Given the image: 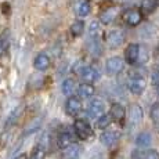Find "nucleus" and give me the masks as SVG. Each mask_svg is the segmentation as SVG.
I'll return each mask as SVG.
<instances>
[{"instance_id": "24", "label": "nucleus", "mask_w": 159, "mask_h": 159, "mask_svg": "<svg viewBox=\"0 0 159 159\" xmlns=\"http://www.w3.org/2000/svg\"><path fill=\"white\" fill-rule=\"evenodd\" d=\"M84 30V22L83 21H75V22L71 25V33L72 36H80Z\"/></svg>"}, {"instance_id": "23", "label": "nucleus", "mask_w": 159, "mask_h": 159, "mask_svg": "<svg viewBox=\"0 0 159 159\" xmlns=\"http://www.w3.org/2000/svg\"><path fill=\"white\" fill-rule=\"evenodd\" d=\"M111 116L109 115H101V116H98L97 118V122H96V127L97 129H101V130H104V129H107V127L111 125Z\"/></svg>"}, {"instance_id": "16", "label": "nucleus", "mask_w": 159, "mask_h": 159, "mask_svg": "<svg viewBox=\"0 0 159 159\" xmlns=\"http://www.w3.org/2000/svg\"><path fill=\"white\" fill-rule=\"evenodd\" d=\"M143 120V109L140 108V105L133 104L130 108V122L133 125H139Z\"/></svg>"}, {"instance_id": "34", "label": "nucleus", "mask_w": 159, "mask_h": 159, "mask_svg": "<svg viewBox=\"0 0 159 159\" xmlns=\"http://www.w3.org/2000/svg\"><path fill=\"white\" fill-rule=\"evenodd\" d=\"M157 91H158V96H159V84H158V90Z\"/></svg>"}, {"instance_id": "15", "label": "nucleus", "mask_w": 159, "mask_h": 159, "mask_svg": "<svg viewBox=\"0 0 159 159\" xmlns=\"http://www.w3.org/2000/svg\"><path fill=\"white\" fill-rule=\"evenodd\" d=\"M116 8L115 7H108L107 10H104L101 14H100V20H101L102 24H105V25H108V24H111L112 21L115 20L116 17Z\"/></svg>"}, {"instance_id": "17", "label": "nucleus", "mask_w": 159, "mask_h": 159, "mask_svg": "<svg viewBox=\"0 0 159 159\" xmlns=\"http://www.w3.org/2000/svg\"><path fill=\"white\" fill-rule=\"evenodd\" d=\"M94 87L91 86L90 83H83V84H80L78 89V94L80 96V98H84V100H87V98H90V97H93L94 96Z\"/></svg>"}, {"instance_id": "32", "label": "nucleus", "mask_w": 159, "mask_h": 159, "mask_svg": "<svg viewBox=\"0 0 159 159\" xmlns=\"http://www.w3.org/2000/svg\"><path fill=\"white\" fill-rule=\"evenodd\" d=\"M131 159H144V151H139V149L133 151V154H131Z\"/></svg>"}, {"instance_id": "26", "label": "nucleus", "mask_w": 159, "mask_h": 159, "mask_svg": "<svg viewBox=\"0 0 159 159\" xmlns=\"http://www.w3.org/2000/svg\"><path fill=\"white\" fill-rule=\"evenodd\" d=\"M137 61L140 64H145L148 61V51L144 46H139V56H137Z\"/></svg>"}, {"instance_id": "1", "label": "nucleus", "mask_w": 159, "mask_h": 159, "mask_svg": "<svg viewBox=\"0 0 159 159\" xmlns=\"http://www.w3.org/2000/svg\"><path fill=\"white\" fill-rule=\"evenodd\" d=\"M73 129H75L76 136H78L80 140H89L93 137V129H91L90 125H89L86 120H83V119L75 120Z\"/></svg>"}, {"instance_id": "3", "label": "nucleus", "mask_w": 159, "mask_h": 159, "mask_svg": "<svg viewBox=\"0 0 159 159\" xmlns=\"http://www.w3.org/2000/svg\"><path fill=\"white\" fill-rule=\"evenodd\" d=\"M145 79L143 78V76H131L130 80H129V90L131 91L133 94H136V96H140V94L144 91L145 89Z\"/></svg>"}, {"instance_id": "21", "label": "nucleus", "mask_w": 159, "mask_h": 159, "mask_svg": "<svg viewBox=\"0 0 159 159\" xmlns=\"http://www.w3.org/2000/svg\"><path fill=\"white\" fill-rule=\"evenodd\" d=\"M8 44H10V33H8V30H4L0 35V56L7 51Z\"/></svg>"}, {"instance_id": "19", "label": "nucleus", "mask_w": 159, "mask_h": 159, "mask_svg": "<svg viewBox=\"0 0 159 159\" xmlns=\"http://www.w3.org/2000/svg\"><path fill=\"white\" fill-rule=\"evenodd\" d=\"M80 152H82V148L76 144H71L69 147L65 148V152H64V157L65 159H78L80 157Z\"/></svg>"}, {"instance_id": "8", "label": "nucleus", "mask_w": 159, "mask_h": 159, "mask_svg": "<svg viewBox=\"0 0 159 159\" xmlns=\"http://www.w3.org/2000/svg\"><path fill=\"white\" fill-rule=\"evenodd\" d=\"M80 79L84 82V83H93L98 79V71L93 66H84L80 71Z\"/></svg>"}, {"instance_id": "7", "label": "nucleus", "mask_w": 159, "mask_h": 159, "mask_svg": "<svg viewBox=\"0 0 159 159\" xmlns=\"http://www.w3.org/2000/svg\"><path fill=\"white\" fill-rule=\"evenodd\" d=\"M104 111H105V104H104V101L100 98H96L90 102V105H89L87 114L90 118L96 119V118H98V116H101L104 114Z\"/></svg>"}, {"instance_id": "14", "label": "nucleus", "mask_w": 159, "mask_h": 159, "mask_svg": "<svg viewBox=\"0 0 159 159\" xmlns=\"http://www.w3.org/2000/svg\"><path fill=\"white\" fill-rule=\"evenodd\" d=\"M33 65H35V68L38 69V71H46V69L50 66V58H48V56H46V54L42 53L35 58Z\"/></svg>"}, {"instance_id": "11", "label": "nucleus", "mask_w": 159, "mask_h": 159, "mask_svg": "<svg viewBox=\"0 0 159 159\" xmlns=\"http://www.w3.org/2000/svg\"><path fill=\"white\" fill-rule=\"evenodd\" d=\"M109 116L112 120L115 122H122L126 116V109L122 104H112L111 109H109Z\"/></svg>"}, {"instance_id": "25", "label": "nucleus", "mask_w": 159, "mask_h": 159, "mask_svg": "<svg viewBox=\"0 0 159 159\" xmlns=\"http://www.w3.org/2000/svg\"><path fill=\"white\" fill-rule=\"evenodd\" d=\"M90 13V4L87 3V0H83L78 4V15L80 17H86Z\"/></svg>"}, {"instance_id": "5", "label": "nucleus", "mask_w": 159, "mask_h": 159, "mask_svg": "<svg viewBox=\"0 0 159 159\" xmlns=\"http://www.w3.org/2000/svg\"><path fill=\"white\" fill-rule=\"evenodd\" d=\"M123 21L130 26H136L141 22V11L137 8H130L123 13Z\"/></svg>"}, {"instance_id": "9", "label": "nucleus", "mask_w": 159, "mask_h": 159, "mask_svg": "<svg viewBox=\"0 0 159 159\" xmlns=\"http://www.w3.org/2000/svg\"><path fill=\"white\" fill-rule=\"evenodd\" d=\"M47 145H48V140H47V136H44L43 139L40 140V143L33 148L30 159H44L46 158V151H47Z\"/></svg>"}, {"instance_id": "31", "label": "nucleus", "mask_w": 159, "mask_h": 159, "mask_svg": "<svg viewBox=\"0 0 159 159\" xmlns=\"http://www.w3.org/2000/svg\"><path fill=\"white\" fill-rule=\"evenodd\" d=\"M144 159H159V152L157 149H148L144 152Z\"/></svg>"}, {"instance_id": "4", "label": "nucleus", "mask_w": 159, "mask_h": 159, "mask_svg": "<svg viewBox=\"0 0 159 159\" xmlns=\"http://www.w3.org/2000/svg\"><path fill=\"white\" fill-rule=\"evenodd\" d=\"M123 42H125V33L119 29L111 30V32L107 35V44H108L111 48L119 47Z\"/></svg>"}, {"instance_id": "2", "label": "nucleus", "mask_w": 159, "mask_h": 159, "mask_svg": "<svg viewBox=\"0 0 159 159\" xmlns=\"http://www.w3.org/2000/svg\"><path fill=\"white\" fill-rule=\"evenodd\" d=\"M125 62L120 57H111L105 64V71L108 75H116L123 71Z\"/></svg>"}, {"instance_id": "33", "label": "nucleus", "mask_w": 159, "mask_h": 159, "mask_svg": "<svg viewBox=\"0 0 159 159\" xmlns=\"http://www.w3.org/2000/svg\"><path fill=\"white\" fill-rule=\"evenodd\" d=\"M14 159H28V155H26V154H20L18 157H15Z\"/></svg>"}, {"instance_id": "12", "label": "nucleus", "mask_w": 159, "mask_h": 159, "mask_svg": "<svg viewBox=\"0 0 159 159\" xmlns=\"http://www.w3.org/2000/svg\"><path fill=\"white\" fill-rule=\"evenodd\" d=\"M75 143V137L72 136V133H69V131H62V133L58 134L57 137V145L58 148L61 149H65L66 147H69L71 144Z\"/></svg>"}, {"instance_id": "28", "label": "nucleus", "mask_w": 159, "mask_h": 159, "mask_svg": "<svg viewBox=\"0 0 159 159\" xmlns=\"http://www.w3.org/2000/svg\"><path fill=\"white\" fill-rule=\"evenodd\" d=\"M98 32H100V25H98V22L93 21V22L90 24V28H89V35H90L91 39H94V38H97Z\"/></svg>"}, {"instance_id": "20", "label": "nucleus", "mask_w": 159, "mask_h": 159, "mask_svg": "<svg viewBox=\"0 0 159 159\" xmlns=\"http://www.w3.org/2000/svg\"><path fill=\"white\" fill-rule=\"evenodd\" d=\"M75 91H76L75 80H73V79H65V80H64V83H62V93L65 94V96L71 97V96L75 94Z\"/></svg>"}, {"instance_id": "22", "label": "nucleus", "mask_w": 159, "mask_h": 159, "mask_svg": "<svg viewBox=\"0 0 159 159\" xmlns=\"http://www.w3.org/2000/svg\"><path fill=\"white\" fill-rule=\"evenodd\" d=\"M151 134L147 133V131H143V133H140L139 136H137L136 139V144L139 147H148L151 144Z\"/></svg>"}, {"instance_id": "27", "label": "nucleus", "mask_w": 159, "mask_h": 159, "mask_svg": "<svg viewBox=\"0 0 159 159\" xmlns=\"http://www.w3.org/2000/svg\"><path fill=\"white\" fill-rule=\"evenodd\" d=\"M21 112H22V107H20V108H17L15 111L13 112V114L10 115V118H8V120H7V123H6V126H11V125H14L15 122H17V119H18V116L21 115Z\"/></svg>"}, {"instance_id": "29", "label": "nucleus", "mask_w": 159, "mask_h": 159, "mask_svg": "<svg viewBox=\"0 0 159 159\" xmlns=\"http://www.w3.org/2000/svg\"><path fill=\"white\" fill-rule=\"evenodd\" d=\"M151 119L157 125H159V102H155L151 108Z\"/></svg>"}, {"instance_id": "13", "label": "nucleus", "mask_w": 159, "mask_h": 159, "mask_svg": "<svg viewBox=\"0 0 159 159\" xmlns=\"http://www.w3.org/2000/svg\"><path fill=\"white\" fill-rule=\"evenodd\" d=\"M137 56H139V44L131 43L126 47L125 50V58H126V62L133 65L137 62Z\"/></svg>"}, {"instance_id": "6", "label": "nucleus", "mask_w": 159, "mask_h": 159, "mask_svg": "<svg viewBox=\"0 0 159 159\" xmlns=\"http://www.w3.org/2000/svg\"><path fill=\"white\" fill-rule=\"evenodd\" d=\"M82 111V102L78 97H69L65 104V112L69 116H78Z\"/></svg>"}, {"instance_id": "18", "label": "nucleus", "mask_w": 159, "mask_h": 159, "mask_svg": "<svg viewBox=\"0 0 159 159\" xmlns=\"http://www.w3.org/2000/svg\"><path fill=\"white\" fill-rule=\"evenodd\" d=\"M158 7V0H143L141 6H140V11L141 14H151Z\"/></svg>"}, {"instance_id": "10", "label": "nucleus", "mask_w": 159, "mask_h": 159, "mask_svg": "<svg viewBox=\"0 0 159 159\" xmlns=\"http://www.w3.org/2000/svg\"><path fill=\"white\" fill-rule=\"evenodd\" d=\"M119 136H120V134H119V131H116V130H107V131H102V134L100 136V140H101V143L104 145L112 147L119 140Z\"/></svg>"}, {"instance_id": "30", "label": "nucleus", "mask_w": 159, "mask_h": 159, "mask_svg": "<svg viewBox=\"0 0 159 159\" xmlns=\"http://www.w3.org/2000/svg\"><path fill=\"white\" fill-rule=\"evenodd\" d=\"M151 82H152V84H155V86H158L159 84V66H154V69H152Z\"/></svg>"}]
</instances>
